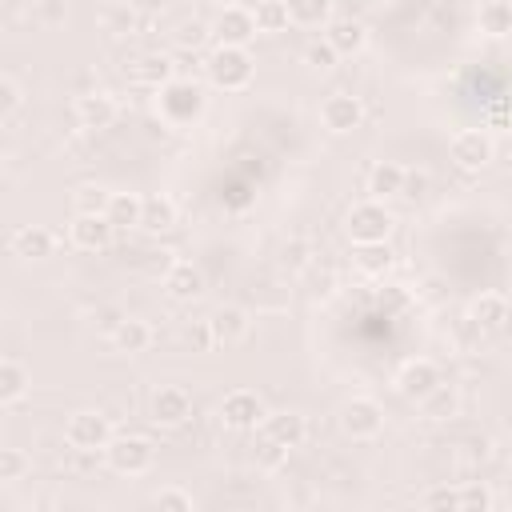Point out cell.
<instances>
[{"label": "cell", "instance_id": "cell-7", "mask_svg": "<svg viewBox=\"0 0 512 512\" xmlns=\"http://www.w3.org/2000/svg\"><path fill=\"white\" fill-rule=\"evenodd\" d=\"M448 156H452L460 168L476 172V168H484V164L496 156V140H492L488 128H460V132L448 140Z\"/></svg>", "mask_w": 512, "mask_h": 512}, {"label": "cell", "instance_id": "cell-45", "mask_svg": "<svg viewBox=\"0 0 512 512\" xmlns=\"http://www.w3.org/2000/svg\"><path fill=\"white\" fill-rule=\"evenodd\" d=\"M164 4H168V0H132V8H136V12H160Z\"/></svg>", "mask_w": 512, "mask_h": 512}, {"label": "cell", "instance_id": "cell-21", "mask_svg": "<svg viewBox=\"0 0 512 512\" xmlns=\"http://www.w3.org/2000/svg\"><path fill=\"white\" fill-rule=\"evenodd\" d=\"M324 40H328L340 56H356V52L368 44V32H364V24H360V20H352V16H336V20H328Z\"/></svg>", "mask_w": 512, "mask_h": 512}, {"label": "cell", "instance_id": "cell-36", "mask_svg": "<svg viewBox=\"0 0 512 512\" xmlns=\"http://www.w3.org/2000/svg\"><path fill=\"white\" fill-rule=\"evenodd\" d=\"M24 108V88L12 76H0V120H12Z\"/></svg>", "mask_w": 512, "mask_h": 512}, {"label": "cell", "instance_id": "cell-20", "mask_svg": "<svg viewBox=\"0 0 512 512\" xmlns=\"http://www.w3.org/2000/svg\"><path fill=\"white\" fill-rule=\"evenodd\" d=\"M52 248H56V236L48 228H40V224H24V228L12 232V256H20L28 264L32 260H48Z\"/></svg>", "mask_w": 512, "mask_h": 512}, {"label": "cell", "instance_id": "cell-37", "mask_svg": "<svg viewBox=\"0 0 512 512\" xmlns=\"http://www.w3.org/2000/svg\"><path fill=\"white\" fill-rule=\"evenodd\" d=\"M308 260H312V244H308V240H288V244L280 248V264H284L288 272L308 268Z\"/></svg>", "mask_w": 512, "mask_h": 512}, {"label": "cell", "instance_id": "cell-11", "mask_svg": "<svg viewBox=\"0 0 512 512\" xmlns=\"http://www.w3.org/2000/svg\"><path fill=\"white\" fill-rule=\"evenodd\" d=\"M116 236V224L104 212H76V220L68 224V240L80 252H108Z\"/></svg>", "mask_w": 512, "mask_h": 512}, {"label": "cell", "instance_id": "cell-38", "mask_svg": "<svg viewBox=\"0 0 512 512\" xmlns=\"http://www.w3.org/2000/svg\"><path fill=\"white\" fill-rule=\"evenodd\" d=\"M484 120H488V128H496V132H512V96H496V100L488 104Z\"/></svg>", "mask_w": 512, "mask_h": 512}, {"label": "cell", "instance_id": "cell-10", "mask_svg": "<svg viewBox=\"0 0 512 512\" xmlns=\"http://www.w3.org/2000/svg\"><path fill=\"white\" fill-rule=\"evenodd\" d=\"M436 384H444V376H440L436 360H428V356H412V360H404L400 372H396V392H400L404 400H412V404H420Z\"/></svg>", "mask_w": 512, "mask_h": 512}, {"label": "cell", "instance_id": "cell-30", "mask_svg": "<svg viewBox=\"0 0 512 512\" xmlns=\"http://www.w3.org/2000/svg\"><path fill=\"white\" fill-rule=\"evenodd\" d=\"M288 16L296 28H320L332 20V0H288Z\"/></svg>", "mask_w": 512, "mask_h": 512}, {"label": "cell", "instance_id": "cell-28", "mask_svg": "<svg viewBox=\"0 0 512 512\" xmlns=\"http://www.w3.org/2000/svg\"><path fill=\"white\" fill-rule=\"evenodd\" d=\"M132 80L156 92V88H164L168 80H176V76H172V60H168V56H140V60L132 64Z\"/></svg>", "mask_w": 512, "mask_h": 512}, {"label": "cell", "instance_id": "cell-19", "mask_svg": "<svg viewBox=\"0 0 512 512\" xmlns=\"http://www.w3.org/2000/svg\"><path fill=\"white\" fill-rule=\"evenodd\" d=\"M208 324H212V336H216V348H232V344H240L248 332H252V320H248V312L244 308H216L212 316H208Z\"/></svg>", "mask_w": 512, "mask_h": 512}, {"label": "cell", "instance_id": "cell-2", "mask_svg": "<svg viewBox=\"0 0 512 512\" xmlns=\"http://www.w3.org/2000/svg\"><path fill=\"white\" fill-rule=\"evenodd\" d=\"M208 80L220 92H244L256 76V60L248 56V48H232V44H216V52L204 60Z\"/></svg>", "mask_w": 512, "mask_h": 512}, {"label": "cell", "instance_id": "cell-17", "mask_svg": "<svg viewBox=\"0 0 512 512\" xmlns=\"http://www.w3.org/2000/svg\"><path fill=\"white\" fill-rule=\"evenodd\" d=\"M512 320V300L500 296V292H484L472 300V324L480 332H504Z\"/></svg>", "mask_w": 512, "mask_h": 512}, {"label": "cell", "instance_id": "cell-12", "mask_svg": "<svg viewBox=\"0 0 512 512\" xmlns=\"http://www.w3.org/2000/svg\"><path fill=\"white\" fill-rule=\"evenodd\" d=\"M212 36H216L220 44H232V48H248V44L260 36V28H256V12H252V8H244V4L220 8L216 24H212Z\"/></svg>", "mask_w": 512, "mask_h": 512}, {"label": "cell", "instance_id": "cell-24", "mask_svg": "<svg viewBox=\"0 0 512 512\" xmlns=\"http://www.w3.org/2000/svg\"><path fill=\"white\" fill-rule=\"evenodd\" d=\"M28 388H32V376H28V368L20 364V360H0V404L4 408H12V404H20L24 396H28Z\"/></svg>", "mask_w": 512, "mask_h": 512}, {"label": "cell", "instance_id": "cell-35", "mask_svg": "<svg viewBox=\"0 0 512 512\" xmlns=\"http://www.w3.org/2000/svg\"><path fill=\"white\" fill-rule=\"evenodd\" d=\"M336 60H340V52H336L328 40H312V44L304 48V64H308L312 72H332Z\"/></svg>", "mask_w": 512, "mask_h": 512}, {"label": "cell", "instance_id": "cell-44", "mask_svg": "<svg viewBox=\"0 0 512 512\" xmlns=\"http://www.w3.org/2000/svg\"><path fill=\"white\" fill-rule=\"evenodd\" d=\"M188 344H196L200 352H208V348H216V336H212V324L204 320V324H196V328H188Z\"/></svg>", "mask_w": 512, "mask_h": 512}, {"label": "cell", "instance_id": "cell-46", "mask_svg": "<svg viewBox=\"0 0 512 512\" xmlns=\"http://www.w3.org/2000/svg\"><path fill=\"white\" fill-rule=\"evenodd\" d=\"M212 4H220V8H232V4H244V0H212Z\"/></svg>", "mask_w": 512, "mask_h": 512}, {"label": "cell", "instance_id": "cell-4", "mask_svg": "<svg viewBox=\"0 0 512 512\" xmlns=\"http://www.w3.org/2000/svg\"><path fill=\"white\" fill-rule=\"evenodd\" d=\"M104 460L120 476H144L156 464V448L148 436H112V444L104 448Z\"/></svg>", "mask_w": 512, "mask_h": 512}, {"label": "cell", "instance_id": "cell-33", "mask_svg": "<svg viewBox=\"0 0 512 512\" xmlns=\"http://www.w3.org/2000/svg\"><path fill=\"white\" fill-rule=\"evenodd\" d=\"M152 508H160V512H192V508H196V500H192V492H184V488L168 484V488L152 492Z\"/></svg>", "mask_w": 512, "mask_h": 512}, {"label": "cell", "instance_id": "cell-39", "mask_svg": "<svg viewBox=\"0 0 512 512\" xmlns=\"http://www.w3.org/2000/svg\"><path fill=\"white\" fill-rule=\"evenodd\" d=\"M256 460H260L264 468H280V464L288 460V448H284V444H276L272 436H264V432H260V440H256Z\"/></svg>", "mask_w": 512, "mask_h": 512}, {"label": "cell", "instance_id": "cell-16", "mask_svg": "<svg viewBox=\"0 0 512 512\" xmlns=\"http://www.w3.org/2000/svg\"><path fill=\"white\" fill-rule=\"evenodd\" d=\"M152 340H156V332H152V324L140 320V316H120V324L112 328V348L124 352V356H140V352H148Z\"/></svg>", "mask_w": 512, "mask_h": 512}, {"label": "cell", "instance_id": "cell-9", "mask_svg": "<svg viewBox=\"0 0 512 512\" xmlns=\"http://www.w3.org/2000/svg\"><path fill=\"white\" fill-rule=\"evenodd\" d=\"M320 124H324L328 132H336V136L356 132V128L364 124V104H360V96H352V92H328V96L320 100Z\"/></svg>", "mask_w": 512, "mask_h": 512}, {"label": "cell", "instance_id": "cell-23", "mask_svg": "<svg viewBox=\"0 0 512 512\" xmlns=\"http://www.w3.org/2000/svg\"><path fill=\"white\" fill-rule=\"evenodd\" d=\"M404 164H396V160H380V164H372V172H368V192H372V200H392V196H400L404 192Z\"/></svg>", "mask_w": 512, "mask_h": 512}, {"label": "cell", "instance_id": "cell-22", "mask_svg": "<svg viewBox=\"0 0 512 512\" xmlns=\"http://www.w3.org/2000/svg\"><path fill=\"white\" fill-rule=\"evenodd\" d=\"M392 260H396V256H392L388 240H380V244H352V264H356L360 276L380 280V276L392 272Z\"/></svg>", "mask_w": 512, "mask_h": 512}, {"label": "cell", "instance_id": "cell-5", "mask_svg": "<svg viewBox=\"0 0 512 512\" xmlns=\"http://www.w3.org/2000/svg\"><path fill=\"white\" fill-rule=\"evenodd\" d=\"M64 440H68L76 452H104V448L112 444V424H108L104 412L84 408V412H72V416H68Z\"/></svg>", "mask_w": 512, "mask_h": 512}, {"label": "cell", "instance_id": "cell-43", "mask_svg": "<svg viewBox=\"0 0 512 512\" xmlns=\"http://www.w3.org/2000/svg\"><path fill=\"white\" fill-rule=\"evenodd\" d=\"M204 36H208V28H204L200 20H184V24L176 28V44H180V48H196Z\"/></svg>", "mask_w": 512, "mask_h": 512}, {"label": "cell", "instance_id": "cell-41", "mask_svg": "<svg viewBox=\"0 0 512 512\" xmlns=\"http://www.w3.org/2000/svg\"><path fill=\"white\" fill-rule=\"evenodd\" d=\"M428 188H432V176H428V172H412V168H408V172H404V192H400V196H404V200H424V196H428Z\"/></svg>", "mask_w": 512, "mask_h": 512}, {"label": "cell", "instance_id": "cell-32", "mask_svg": "<svg viewBox=\"0 0 512 512\" xmlns=\"http://www.w3.org/2000/svg\"><path fill=\"white\" fill-rule=\"evenodd\" d=\"M32 472V456L24 448H0V484H20Z\"/></svg>", "mask_w": 512, "mask_h": 512}, {"label": "cell", "instance_id": "cell-15", "mask_svg": "<svg viewBox=\"0 0 512 512\" xmlns=\"http://www.w3.org/2000/svg\"><path fill=\"white\" fill-rule=\"evenodd\" d=\"M116 116H120V108H116V100L108 92H84V96H76V120L84 128H92V132L112 128Z\"/></svg>", "mask_w": 512, "mask_h": 512}, {"label": "cell", "instance_id": "cell-26", "mask_svg": "<svg viewBox=\"0 0 512 512\" xmlns=\"http://www.w3.org/2000/svg\"><path fill=\"white\" fill-rule=\"evenodd\" d=\"M144 232H168L176 228V200L172 196H144V216H140Z\"/></svg>", "mask_w": 512, "mask_h": 512}, {"label": "cell", "instance_id": "cell-40", "mask_svg": "<svg viewBox=\"0 0 512 512\" xmlns=\"http://www.w3.org/2000/svg\"><path fill=\"white\" fill-rule=\"evenodd\" d=\"M496 496L484 484H460V508H492Z\"/></svg>", "mask_w": 512, "mask_h": 512}, {"label": "cell", "instance_id": "cell-6", "mask_svg": "<svg viewBox=\"0 0 512 512\" xmlns=\"http://www.w3.org/2000/svg\"><path fill=\"white\" fill-rule=\"evenodd\" d=\"M384 428V408L372 396H352L340 404V432L348 440H372Z\"/></svg>", "mask_w": 512, "mask_h": 512}, {"label": "cell", "instance_id": "cell-27", "mask_svg": "<svg viewBox=\"0 0 512 512\" xmlns=\"http://www.w3.org/2000/svg\"><path fill=\"white\" fill-rule=\"evenodd\" d=\"M476 24H480V32L492 36V40L508 36V32H512V4H508V0H488V4H480Z\"/></svg>", "mask_w": 512, "mask_h": 512}, {"label": "cell", "instance_id": "cell-1", "mask_svg": "<svg viewBox=\"0 0 512 512\" xmlns=\"http://www.w3.org/2000/svg\"><path fill=\"white\" fill-rule=\"evenodd\" d=\"M156 116H160V124H168V128H192L200 116H204V108H208V96H204V88L196 84V80H168L164 88H156Z\"/></svg>", "mask_w": 512, "mask_h": 512}, {"label": "cell", "instance_id": "cell-34", "mask_svg": "<svg viewBox=\"0 0 512 512\" xmlns=\"http://www.w3.org/2000/svg\"><path fill=\"white\" fill-rule=\"evenodd\" d=\"M108 188H100V184H80L76 192H72V208L76 212H104L108 208Z\"/></svg>", "mask_w": 512, "mask_h": 512}, {"label": "cell", "instance_id": "cell-29", "mask_svg": "<svg viewBox=\"0 0 512 512\" xmlns=\"http://www.w3.org/2000/svg\"><path fill=\"white\" fill-rule=\"evenodd\" d=\"M420 412H424L428 420H448V416L460 412V392L448 388V384H436V388L420 400Z\"/></svg>", "mask_w": 512, "mask_h": 512}, {"label": "cell", "instance_id": "cell-13", "mask_svg": "<svg viewBox=\"0 0 512 512\" xmlns=\"http://www.w3.org/2000/svg\"><path fill=\"white\" fill-rule=\"evenodd\" d=\"M152 420L160 428H184L192 420V396L180 388V384H164L152 392Z\"/></svg>", "mask_w": 512, "mask_h": 512}, {"label": "cell", "instance_id": "cell-8", "mask_svg": "<svg viewBox=\"0 0 512 512\" xmlns=\"http://www.w3.org/2000/svg\"><path fill=\"white\" fill-rule=\"evenodd\" d=\"M264 416H268V408H264V400H260L252 388H232V392L220 400V420H224L228 428H236V432L260 428Z\"/></svg>", "mask_w": 512, "mask_h": 512}, {"label": "cell", "instance_id": "cell-18", "mask_svg": "<svg viewBox=\"0 0 512 512\" xmlns=\"http://www.w3.org/2000/svg\"><path fill=\"white\" fill-rule=\"evenodd\" d=\"M164 292L172 300H200L204 296V272L192 264V260H176L168 272H164Z\"/></svg>", "mask_w": 512, "mask_h": 512}, {"label": "cell", "instance_id": "cell-48", "mask_svg": "<svg viewBox=\"0 0 512 512\" xmlns=\"http://www.w3.org/2000/svg\"><path fill=\"white\" fill-rule=\"evenodd\" d=\"M252 4H260V0H252Z\"/></svg>", "mask_w": 512, "mask_h": 512}, {"label": "cell", "instance_id": "cell-14", "mask_svg": "<svg viewBox=\"0 0 512 512\" xmlns=\"http://www.w3.org/2000/svg\"><path fill=\"white\" fill-rule=\"evenodd\" d=\"M260 432L272 436L276 444H284V448L292 452V448H300V444L308 440V420H304V412L284 408V412H268L264 424H260Z\"/></svg>", "mask_w": 512, "mask_h": 512}, {"label": "cell", "instance_id": "cell-25", "mask_svg": "<svg viewBox=\"0 0 512 512\" xmlns=\"http://www.w3.org/2000/svg\"><path fill=\"white\" fill-rule=\"evenodd\" d=\"M104 216H108L116 228H140V216H144V196H136V192H112V196H108Z\"/></svg>", "mask_w": 512, "mask_h": 512}, {"label": "cell", "instance_id": "cell-47", "mask_svg": "<svg viewBox=\"0 0 512 512\" xmlns=\"http://www.w3.org/2000/svg\"><path fill=\"white\" fill-rule=\"evenodd\" d=\"M36 4H52V0H36ZM56 4H68V0H56Z\"/></svg>", "mask_w": 512, "mask_h": 512}, {"label": "cell", "instance_id": "cell-42", "mask_svg": "<svg viewBox=\"0 0 512 512\" xmlns=\"http://www.w3.org/2000/svg\"><path fill=\"white\" fill-rule=\"evenodd\" d=\"M424 508H460V488H448V484L432 488L424 496Z\"/></svg>", "mask_w": 512, "mask_h": 512}, {"label": "cell", "instance_id": "cell-3", "mask_svg": "<svg viewBox=\"0 0 512 512\" xmlns=\"http://www.w3.org/2000/svg\"><path fill=\"white\" fill-rule=\"evenodd\" d=\"M392 228H396V216L388 212L384 200H372V196L352 204L348 216H344V232H348L352 244H380V240L392 236Z\"/></svg>", "mask_w": 512, "mask_h": 512}, {"label": "cell", "instance_id": "cell-31", "mask_svg": "<svg viewBox=\"0 0 512 512\" xmlns=\"http://www.w3.org/2000/svg\"><path fill=\"white\" fill-rule=\"evenodd\" d=\"M252 12H256V28L260 32H284L288 24H292V16H288V0H260V4H252Z\"/></svg>", "mask_w": 512, "mask_h": 512}, {"label": "cell", "instance_id": "cell-49", "mask_svg": "<svg viewBox=\"0 0 512 512\" xmlns=\"http://www.w3.org/2000/svg\"><path fill=\"white\" fill-rule=\"evenodd\" d=\"M508 300H512V296H508Z\"/></svg>", "mask_w": 512, "mask_h": 512}]
</instances>
